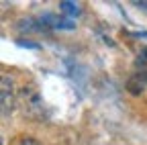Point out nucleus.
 <instances>
[{"label":"nucleus","instance_id":"6","mask_svg":"<svg viewBox=\"0 0 147 145\" xmlns=\"http://www.w3.org/2000/svg\"><path fill=\"white\" fill-rule=\"evenodd\" d=\"M14 145H41V143L37 141V139H33V137H21Z\"/></svg>","mask_w":147,"mask_h":145},{"label":"nucleus","instance_id":"3","mask_svg":"<svg viewBox=\"0 0 147 145\" xmlns=\"http://www.w3.org/2000/svg\"><path fill=\"white\" fill-rule=\"evenodd\" d=\"M41 27H49V29H74L76 23L67 21L65 16H55V14H45L39 19Z\"/></svg>","mask_w":147,"mask_h":145},{"label":"nucleus","instance_id":"4","mask_svg":"<svg viewBox=\"0 0 147 145\" xmlns=\"http://www.w3.org/2000/svg\"><path fill=\"white\" fill-rule=\"evenodd\" d=\"M59 10L65 12L67 16H78V14H80V6H78L76 2H69V0H65V2L59 4Z\"/></svg>","mask_w":147,"mask_h":145},{"label":"nucleus","instance_id":"7","mask_svg":"<svg viewBox=\"0 0 147 145\" xmlns=\"http://www.w3.org/2000/svg\"><path fill=\"white\" fill-rule=\"evenodd\" d=\"M135 37H147V31H137V33H133Z\"/></svg>","mask_w":147,"mask_h":145},{"label":"nucleus","instance_id":"8","mask_svg":"<svg viewBox=\"0 0 147 145\" xmlns=\"http://www.w3.org/2000/svg\"><path fill=\"white\" fill-rule=\"evenodd\" d=\"M135 6H141V8H147V2H135Z\"/></svg>","mask_w":147,"mask_h":145},{"label":"nucleus","instance_id":"2","mask_svg":"<svg viewBox=\"0 0 147 145\" xmlns=\"http://www.w3.org/2000/svg\"><path fill=\"white\" fill-rule=\"evenodd\" d=\"M145 88H147V69H139V71H135V74L127 80V90H129L131 94H135V96L143 94V92H145Z\"/></svg>","mask_w":147,"mask_h":145},{"label":"nucleus","instance_id":"1","mask_svg":"<svg viewBox=\"0 0 147 145\" xmlns=\"http://www.w3.org/2000/svg\"><path fill=\"white\" fill-rule=\"evenodd\" d=\"M14 88H12V80L8 76H2V84H0V111H2V117L8 119L10 113L14 111Z\"/></svg>","mask_w":147,"mask_h":145},{"label":"nucleus","instance_id":"5","mask_svg":"<svg viewBox=\"0 0 147 145\" xmlns=\"http://www.w3.org/2000/svg\"><path fill=\"white\" fill-rule=\"evenodd\" d=\"M16 45L27 47V49H39V43H35V41H25V39H16Z\"/></svg>","mask_w":147,"mask_h":145}]
</instances>
